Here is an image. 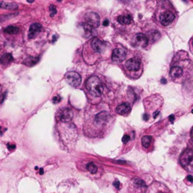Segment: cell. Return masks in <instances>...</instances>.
Here are the masks:
<instances>
[{"mask_svg": "<svg viewBox=\"0 0 193 193\" xmlns=\"http://www.w3.org/2000/svg\"><path fill=\"white\" fill-rule=\"evenodd\" d=\"M126 57L125 51L122 48H116L112 54V59L115 62H122Z\"/></svg>", "mask_w": 193, "mask_h": 193, "instance_id": "obj_11", "label": "cell"}, {"mask_svg": "<svg viewBox=\"0 0 193 193\" xmlns=\"http://www.w3.org/2000/svg\"><path fill=\"white\" fill-rule=\"evenodd\" d=\"M4 31L8 34H17L19 32V29L14 26H8L4 30Z\"/></svg>", "mask_w": 193, "mask_h": 193, "instance_id": "obj_23", "label": "cell"}, {"mask_svg": "<svg viewBox=\"0 0 193 193\" xmlns=\"http://www.w3.org/2000/svg\"><path fill=\"white\" fill-rule=\"evenodd\" d=\"M130 106L128 103H123L116 107V112L121 116H125L130 112Z\"/></svg>", "mask_w": 193, "mask_h": 193, "instance_id": "obj_14", "label": "cell"}, {"mask_svg": "<svg viewBox=\"0 0 193 193\" xmlns=\"http://www.w3.org/2000/svg\"><path fill=\"white\" fill-rule=\"evenodd\" d=\"M14 60L12 55L11 54H5L0 59V64H2L3 65H7L10 64L12 61Z\"/></svg>", "mask_w": 193, "mask_h": 193, "instance_id": "obj_19", "label": "cell"}, {"mask_svg": "<svg viewBox=\"0 0 193 193\" xmlns=\"http://www.w3.org/2000/svg\"><path fill=\"white\" fill-rule=\"evenodd\" d=\"M7 147H8V150L13 151L14 149H15L16 145H14V144H11V143H8V144H7Z\"/></svg>", "mask_w": 193, "mask_h": 193, "instance_id": "obj_28", "label": "cell"}, {"mask_svg": "<svg viewBox=\"0 0 193 193\" xmlns=\"http://www.w3.org/2000/svg\"><path fill=\"white\" fill-rule=\"evenodd\" d=\"M147 189L146 184L143 180L135 177L130 181L128 193H146Z\"/></svg>", "mask_w": 193, "mask_h": 193, "instance_id": "obj_3", "label": "cell"}, {"mask_svg": "<svg viewBox=\"0 0 193 193\" xmlns=\"http://www.w3.org/2000/svg\"><path fill=\"white\" fill-rule=\"evenodd\" d=\"M61 98L59 97V96H55L53 97V103H58L59 102H61Z\"/></svg>", "mask_w": 193, "mask_h": 193, "instance_id": "obj_27", "label": "cell"}, {"mask_svg": "<svg viewBox=\"0 0 193 193\" xmlns=\"http://www.w3.org/2000/svg\"><path fill=\"white\" fill-rule=\"evenodd\" d=\"M141 143L144 149H149L152 144V137L151 136H144L142 137Z\"/></svg>", "mask_w": 193, "mask_h": 193, "instance_id": "obj_16", "label": "cell"}, {"mask_svg": "<svg viewBox=\"0 0 193 193\" xmlns=\"http://www.w3.org/2000/svg\"><path fill=\"white\" fill-rule=\"evenodd\" d=\"M149 39L146 36H145L143 33H138L135 36V43L136 45L141 46V47H146L148 45Z\"/></svg>", "mask_w": 193, "mask_h": 193, "instance_id": "obj_13", "label": "cell"}, {"mask_svg": "<svg viewBox=\"0 0 193 193\" xmlns=\"http://www.w3.org/2000/svg\"><path fill=\"white\" fill-rule=\"evenodd\" d=\"M140 61L138 58H130L125 63V67L130 71H137L140 69Z\"/></svg>", "mask_w": 193, "mask_h": 193, "instance_id": "obj_9", "label": "cell"}, {"mask_svg": "<svg viewBox=\"0 0 193 193\" xmlns=\"http://www.w3.org/2000/svg\"><path fill=\"white\" fill-rule=\"evenodd\" d=\"M131 140V136L128 134V133H125L123 136H122V141L124 145H127L128 143H130V141Z\"/></svg>", "mask_w": 193, "mask_h": 193, "instance_id": "obj_24", "label": "cell"}, {"mask_svg": "<svg viewBox=\"0 0 193 193\" xmlns=\"http://www.w3.org/2000/svg\"><path fill=\"white\" fill-rule=\"evenodd\" d=\"M39 58H34V57H29L26 58L25 59V61H23V64L28 66H32L33 65H35L36 64L38 63L39 61Z\"/></svg>", "mask_w": 193, "mask_h": 193, "instance_id": "obj_21", "label": "cell"}, {"mask_svg": "<svg viewBox=\"0 0 193 193\" xmlns=\"http://www.w3.org/2000/svg\"><path fill=\"white\" fill-rule=\"evenodd\" d=\"M192 158H193V152L191 149H187L180 155V164L182 165V167L189 171L192 172L193 171V164H192Z\"/></svg>", "mask_w": 193, "mask_h": 193, "instance_id": "obj_2", "label": "cell"}, {"mask_svg": "<svg viewBox=\"0 0 193 193\" xmlns=\"http://www.w3.org/2000/svg\"><path fill=\"white\" fill-rule=\"evenodd\" d=\"M26 1L28 2L29 3H32V2H33L35 1V0H26Z\"/></svg>", "mask_w": 193, "mask_h": 193, "instance_id": "obj_36", "label": "cell"}, {"mask_svg": "<svg viewBox=\"0 0 193 193\" xmlns=\"http://www.w3.org/2000/svg\"><path fill=\"white\" fill-rule=\"evenodd\" d=\"M58 2H61V0H58Z\"/></svg>", "mask_w": 193, "mask_h": 193, "instance_id": "obj_37", "label": "cell"}, {"mask_svg": "<svg viewBox=\"0 0 193 193\" xmlns=\"http://www.w3.org/2000/svg\"><path fill=\"white\" fill-rule=\"evenodd\" d=\"M65 79L67 83L74 88L78 87L81 83V78L80 75L75 72H68L65 74Z\"/></svg>", "mask_w": 193, "mask_h": 193, "instance_id": "obj_4", "label": "cell"}, {"mask_svg": "<svg viewBox=\"0 0 193 193\" xmlns=\"http://www.w3.org/2000/svg\"><path fill=\"white\" fill-rule=\"evenodd\" d=\"M161 83H164V84L166 83V79H165V78H162V79H161Z\"/></svg>", "mask_w": 193, "mask_h": 193, "instance_id": "obj_35", "label": "cell"}, {"mask_svg": "<svg viewBox=\"0 0 193 193\" xmlns=\"http://www.w3.org/2000/svg\"><path fill=\"white\" fill-rule=\"evenodd\" d=\"M1 8H5L8 10H16L18 8V5L14 2L11 3H5V2H1Z\"/></svg>", "mask_w": 193, "mask_h": 193, "instance_id": "obj_20", "label": "cell"}, {"mask_svg": "<svg viewBox=\"0 0 193 193\" xmlns=\"http://www.w3.org/2000/svg\"><path fill=\"white\" fill-rule=\"evenodd\" d=\"M49 11H50V13H51V17H53L54 15H55V14H57V9H56V7H55L54 5H50Z\"/></svg>", "mask_w": 193, "mask_h": 193, "instance_id": "obj_25", "label": "cell"}, {"mask_svg": "<svg viewBox=\"0 0 193 193\" xmlns=\"http://www.w3.org/2000/svg\"><path fill=\"white\" fill-rule=\"evenodd\" d=\"M109 119H110V115L107 112L103 111L96 115L94 119V123L97 127H103L109 122Z\"/></svg>", "mask_w": 193, "mask_h": 193, "instance_id": "obj_6", "label": "cell"}, {"mask_svg": "<svg viewBox=\"0 0 193 193\" xmlns=\"http://www.w3.org/2000/svg\"><path fill=\"white\" fill-rule=\"evenodd\" d=\"M174 120H175V117H174V115H171V116H169V121H170L171 123H173Z\"/></svg>", "mask_w": 193, "mask_h": 193, "instance_id": "obj_29", "label": "cell"}, {"mask_svg": "<svg viewBox=\"0 0 193 193\" xmlns=\"http://www.w3.org/2000/svg\"><path fill=\"white\" fill-rule=\"evenodd\" d=\"M158 114H159V112H158V111L155 112V113H154V114H153V118H154V119H155V118H156V116H157Z\"/></svg>", "mask_w": 193, "mask_h": 193, "instance_id": "obj_32", "label": "cell"}, {"mask_svg": "<svg viewBox=\"0 0 193 193\" xmlns=\"http://www.w3.org/2000/svg\"><path fill=\"white\" fill-rule=\"evenodd\" d=\"M148 118H149L148 115H147V114H144V116H143V119L146 121V120H148Z\"/></svg>", "mask_w": 193, "mask_h": 193, "instance_id": "obj_33", "label": "cell"}, {"mask_svg": "<svg viewBox=\"0 0 193 193\" xmlns=\"http://www.w3.org/2000/svg\"><path fill=\"white\" fill-rule=\"evenodd\" d=\"M183 69L182 68L179 66H174L171 69L170 71V75L173 78H180L183 75Z\"/></svg>", "mask_w": 193, "mask_h": 193, "instance_id": "obj_17", "label": "cell"}, {"mask_svg": "<svg viewBox=\"0 0 193 193\" xmlns=\"http://www.w3.org/2000/svg\"><path fill=\"white\" fill-rule=\"evenodd\" d=\"M43 174H44L43 168H40V169H39V174H40V175H42Z\"/></svg>", "mask_w": 193, "mask_h": 193, "instance_id": "obj_34", "label": "cell"}, {"mask_svg": "<svg viewBox=\"0 0 193 193\" xmlns=\"http://www.w3.org/2000/svg\"><path fill=\"white\" fill-rule=\"evenodd\" d=\"M109 22L108 20H105L103 21V25L104 26H109Z\"/></svg>", "mask_w": 193, "mask_h": 193, "instance_id": "obj_30", "label": "cell"}, {"mask_svg": "<svg viewBox=\"0 0 193 193\" xmlns=\"http://www.w3.org/2000/svg\"><path fill=\"white\" fill-rule=\"evenodd\" d=\"M118 22L121 24L123 25H127L131 23L132 21V17L129 14H125V15H121L118 17Z\"/></svg>", "mask_w": 193, "mask_h": 193, "instance_id": "obj_18", "label": "cell"}, {"mask_svg": "<svg viewBox=\"0 0 193 193\" xmlns=\"http://www.w3.org/2000/svg\"><path fill=\"white\" fill-rule=\"evenodd\" d=\"M0 5H1V2H0ZM0 8H1V6H0Z\"/></svg>", "mask_w": 193, "mask_h": 193, "instance_id": "obj_39", "label": "cell"}, {"mask_svg": "<svg viewBox=\"0 0 193 193\" xmlns=\"http://www.w3.org/2000/svg\"><path fill=\"white\" fill-rule=\"evenodd\" d=\"M175 18V16L171 11H166L160 16V21L163 26H168L171 24Z\"/></svg>", "mask_w": 193, "mask_h": 193, "instance_id": "obj_10", "label": "cell"}, {"mask_svg": "<svg viewBox=\"0 0 193 193\" xmlns=\"http://www.w3.org/2000/svg\"><path fill=\"white\" fill-rule=\"evenodd\" d=\"M85 87L94 97H100L103 94V85L100 78L97 76L90 77L86 81Z\"/></svg>", "mask_w": 193, "mask_h": 193, "instance_id": "obj_1", "label": "cell"}, {"mask_svg": "<svg viewBox=\"0 0 193 193\" xmlns=\"http://www.w3.org/2000/svg\"><path fill=\"white\" fill-rule=\"evenodd\" d=\"M147 192L148 193H172L166 186L159 182H154L147 189Z\"/></svg>", "mask_w": 193, "mask_h": 193, "instance_id": "obj_5", "label": "cell"}, {"mask_svg": "<svg viewBox=\"0 0 193 193\" xmlns=\"http://www.w3.org/2000/svg\"><path fill=\"white\" fill-rule=\"evenodd\" d=\"M86 169L91 174H96L97 171H98V168L97 165L94 163V162H89L86 165Z\"/></svg>", "mask_w": 193, "mask_h": 193, "instance_id": "obj_22", "label": "cell"}, {"mask_svg": "<svg viewBox=\"0 0 193 193\" xmlns=\"http://www.w3.org/2000/svg\"><path fill=\"white\" fill-rule=\"evenodd\" d=\"M42 30V25L37 23H35L33 24H32L30 27V30H29V39H32L33 37H35L40 31Z\"/></svg>", "mask_w": 193, "mask_h": 193, "instance_id": "obj_15", "label": "cell"}, {"mask_svg": "<svg viewBox=\"0 0 193 193\" xmlns=\"http://www.w3.org/2000/svg\"><path fill=\"white\" fill-rule=\"evenodd\" d=\"M85 23L93 28H97L100 25V17L97 13L91 12L85 15Z\"/></svg>", "mask_w": 193, "mask_h": 193, "instance_id": "obj_7", "label": "cell"}, {"mask_svg": "<svg viewBox=\"0 0 193 193\" xmlns=\"http://www.w3.org/2000/svg\"><path fill=\"white\" fill-rule=\"evenodd\" d=\"M113 186L116 187V189H120V188H121V183H120V182L119 181V180H115L114 182H113Z\"/></svg>", "mask_w": 193, "mask_h": 193, "instance_id": "obj_26", "label": "cell"}, {"mask_svg": "<svg viewBox=\"0 0 193 193\" xmlns=\"http://www.w3.org/2000/svg\"><path fill=\"white\" fill-rule=\"evenodd\" d=\"M0 97H1V91H0Z\"/></svg>", "mask_w": 193, "mask_h": 193, "instance_id": "obj_38", "label": "cell"}, {"mask_svg": "<svg viewBox=\"0 0 193 193\" xmlns=\"http://www.w3.org/2000/svg\"><path fill=\"white\" fill-rule=\"evenodd\" d=\"M73 117V113L69 109H64L61 110L59 114V120L63 123L69 122Z\"/></svg>", "mask_w": 193, "mask_h": 193, "instance_id": "obj_8", "label": "cell"}, {"mask_svg": "<svg viewBox=\"0 0 193 193\" xmlns=\"http://www.w3.org/2000/svg\"><path fill=\"white\" fill-rule=\"evenodd\" d=\"M91 48L97 52H102L106 48V44L97 38H94L91 42Z\"/></svg>", "mask_w": 193, "mask_h": 193, "instance_id": "obj_12", "label": "cell"}, {"mask_svg": "<svg viewBox=\"0 0 193 193\" xmlns=\"http://www.w3.org/2000/svg\"><path fill=\"white\" fill-rule=\"evenodd\" d=\"M187 180H189L190 183H192L193 182V178H192V175H189L187 177Z\"/></svg>", "mask_w": 193, "mask_h": 193, "instance_id": "obj_31", "label": "cell"}]
</instances>
